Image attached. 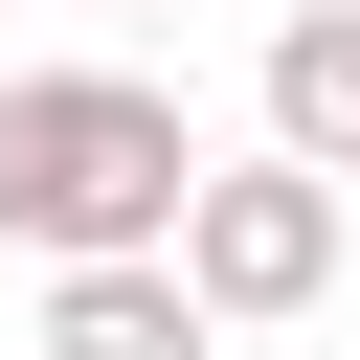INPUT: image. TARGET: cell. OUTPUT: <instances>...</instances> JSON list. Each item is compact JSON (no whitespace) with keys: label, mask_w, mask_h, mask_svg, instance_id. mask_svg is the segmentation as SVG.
I'll return each instance as SVG.
<instances>
[{"label":"cell","mask_w":360,"mask_h":360,"mask_svg":"<svg viewBox=\"0 0 360 360\" xmlns=\"http://www.w3.org/2000/svg\"><path fill=\"white\" fill-rule=\"evenodd\" d=\"M22 360H225V315H202L180 248H112V270H45V338Z\"/></svg>","instance_id":"cell-3"},{"label":"cell","mask_w":360,"mask_h":360,"mask_svg":"<svg viewBox=\"0 0 360 360\" xmlns=\"http://www.w3.org/2000/svg\"><path fill=\"white\" fill-rule=\"evenodd\" d=\"M180 270H202V315L248 338V315H315L338 292V158H202V202H180Z\"/></svg>","instance_id":"cell-2"},{"label":"cell","mask_w":360,"mask_h":360,"mask_svg":"<svg viewBox=\"0 0 360 360\" xmlns=\"http://www.w3.org/2000/svg\"><path fill=\"white\" fill-rule=\"evenodd\" d=\"M180 202H202V135L158 68H0V248L112 270V248H180Z\"/></svg>","instance_id":"cell-1"},{"label":"cell","mask_w":360,"mask_h":360,"mask_svg":"<svg viewBox=\"0 0 360 360\" xmlns=\"http://www.w3.org/2000/svg\"><path fill=\"white\" fill-rule=\"evenodd\" d=\"M112 22H158V0H112Z\"/></svg>","instance_id":"cell-5"},{"label":"cell","mask_w":360,"mask_h":360,"mask_svg":"<svg viewBox=\"0 0 360 360\" xmlns=\"http://www.w3.org/2000/svg\"><path fill=\"white\" fill-rule=\"evenodd\" d=\"M270 135L360 180V0H292V22H270Z\"/></svg>","instance_id":"cell-4"}]
</instances>
